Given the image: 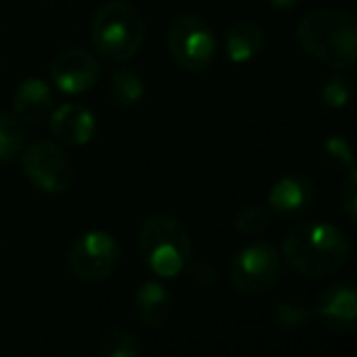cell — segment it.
<instances>
[{
    "label": "cell",
    "mask_w": 357,
    "mask_h": 357,
    "mask_svg": "<svg viewBox=\"0 0 357 357\" xmlns=\"http://www.w3.org/2000/svg\"><path fill=\"white\" fill-rule=\"evenodd\" d=\"M350 238L333 223H301L282 240V262L308 279L328 277L345 267Z\"/></svg>",
    "instance_id": "obj_1"
},
{
    "label": "cell",
    "mask_w": 357,
    "mask_h": 357,
    "mask_svg": "<svg viewBox=\"0 0 357 357\" xmlns=\"http://www.w3.org/2000/svg\"><path fill=\"white\" fill-rule=\"evenodd\" d=\"M296 42L311 59L333 69H352L357 56V20L340 8H318L301 17Z\"/></svg>",
    "instance_id": "obj_2"
},
{
    "label": "cell",
    "mask_w": 357,
    "mask_h": 357,
    "mask_svg": "<svg viewBox=\"0 0 357 357\" xmlns=\"http://www.w3.org/2000/svg\"><path fill=\"white\" fill-rule=\"evenodd\" d=\"M137 252L157 279H174L191 262V235L174 215H152L137 235Z\"/></svg>",
    "instance_id": "obj_3"
},
{
    "label": "cell",
    "mask_w": 357,
    "mask_h": 357,
    "mask_svg": "<svg viewBox=\"0 0 357 357\" xmlns=\"http://www.w3.org/2000/svg\"><path fill=\"white\" fill-rule=\"evenodd\" d=\"M91 42L103 59L125 64L144 42V17L128 0H110L91 20Z\"/></svg>",
    "instance_id": "obj_4"
},
{
    "label": "cell",
    "mask_w": 357,
    "mask_h": 357,
    "mask_svg": "<svg viewBox=\"0 0 357 357\" xmlns=\"http://www.w3.org/2000/svg\"><path fill=\"white\" fill-rule=\"evenodd\" d=\"M167 50L176 66L191 74H201L218 56V37L204 17L184 13L169 22Z\"/></svg>",
    "instance_id": "obj_5"
},
{
    "label": "cell",
    "mask_w": 357,
    "mask_h": 357,
    "mask_svg": "<svg viewBox=\"0 0 357 357\" xmlns=\"http://www.w3.org/2000/svg\"><path fill=\"white\" fill-rule=\"evenodd\" d=\"M123 259V250L108 230H86L71 243L66 252V267L79 282L100 284L115 274Z\"/></svg>",
    "instance_id": "obj_6"
},
{
    "label": "cell",
    "mask_w": 357,
    "mask_h": 357,
    "mask_svg": "<svg viewBox=\"0 0 357 357\" xmlns=\"http://www.w3.org/2000/svg\"><path fill=\"white\" fill-rule=\"evenodd\" d=\"M282 274V252L272 243L255 240L240 248L230 262V284L245 296H257L277 284Z\"/></svg>",
    "instance_id": "obj_7"
},
{
    "label": "cell",
    "mask_w": 357,
    "mask_h": 357,
    "mask_svg": "<svg viewBox=\"0 0 357 357\" xmlns=\"http://www.w3.org/2000/svg\"><path fill=\"white\" fill-rule=\"evenodd\" d=\"M22 174L35 189L45 194H64L76 178L74 164L66 149L56 142H32L22 149Z\"/></svg>",
    "instance_id": "obj_8"
},
{
    "label": "cell",
    "mask_w": 357,
    "mask_h": 357,
    "mask_svg": "<svg viewBox=\"0 0 357 357\" xmlns=\"http://www.w3.org/2000/svg\"><path fill=\"white\" fill-rule=\"evenodd\" d=\"M52 81L56 89L66 96H81L91 91L100 79V64L98 56L81 47H71L54 56L50 66Z\"/></svg>",
    "instance_id": "obj_9"
},
{
    "label": "cell",
    "mask_w": 357,
    "mask_h": 357,
    "mask_svg": "<svg viewBox=\"0 0 357 357\" xmlns=\"http://www.w3.org/2000/svg\"><path fill=\"white\" fill-rule=\"evenodd\" d=\"M311 316L333 333H350L357 326V291L350 282L326 287L316 296Z\"/></svg>",
    "instance_id": "obj_10"
},
{
    "label": "cell",
    "mask_w": 357,
    "mask_h": 357,
    "mask_svg": "<svg viewBox=\"0 0 357 357\" xmlns=\"http://www.w3.org/2000/svg\"><path fill=\"white\" fill-rule=\"evenodd\" d=\"M267 208L277 213L279 218L296 220L306 213L316 201V186L313 181L301 172H291L287 176L277 178L274 186L269 189Z\"/></svg>",
    "instance_id": "obj_11"
},
{
    "label": "cell",
    "mask_w": 357,
    "mask_h": 357,
    "mask_svg": "<svg viewBox=\"0 0 357 357\" xmlns=\"http://www.w3.org/2000/svg\"><path fill=\"white\" fill-rule=\"evenodd\" d=\"M50 130L59 142L69 144V147H81L93 139L96 115L84 103H64L59 108H52Z\"/></svg>",
    "instance_id": "obj_12"
},
{
    "label": "cell",
    "mask_w": 357,
    "mask_h": 357,
    "mask_svg": "<svg viewBox=\"0 0 357 357\" xmlns=\"http://www.w3.org/2000/svg\"><path fill=\"white\" fill-rule=\"evenodd\" d=\"M54 108V91L45 79H30L20 81V86L13 93V115L22 125H37L45 118H50Z\"/></svg>",
    "instance_id": "obj_13"
},
{
    "label": "cell",
    "mask_w": 357,
    "mask_h": 357,
    "mask_svg": "<svg viewBox=\"0 0 357 357\" xmlns=\"http://www.w3.org/2000/svg\"><path fill=\"white\" fill-rule=\"evenodd\" d=\"M174 311L172 291L159 279H144L132 296V313L142 326L159 328L169 321Z\"/></svg>",
    "instance_id": "obj_14"
},
{
    "label": "cell",
    "mask_w": 357,
    "mask_h": 357,
    "mask_svg": "<svg viewBox=\"0 0 357 357\" xmlns=\"http://www.w3.org/2000/svg\"><path fill=\"white\" fill-rule=\"evenodd\" d=\"M264 47V32L259 25L245 20V22H235L228 27L223 37V50L233 64H248L255 56L262 52Z\"/></svg>",
    "instance_id": "obj_15"
},
{
    "label": "cell",
    "mask_w": 357,
    "mask_h": 357,
    "mask_svg": "<svg viewBox=\"0 0 357 357\" xmlns=\"http://www.w3.org/2000/svg\"><path fill=\"white\" fill-rule=\"evenodd\" d=\"M110 98L118 108H130V105H137L139 100L144 98L147 89H144V79L137 74V71L128 69H115L113 76H110Z\"/></svg>",
    "instance_id": "obj_16"
},
{
    "label": "cell",
    "mask_w": 357,
    "mask_h": 357,
    "mask_svg": "<svg viewBox=\"0 0 357 357\" xmlns=\"http://www.w3.org/2000/svg\"><path fill=\"white\" fill-rule=\"evenodd\" d=\"M96 350L100 357H137L142 352V345L135 337V333L125 331V328H108L98 337Z\"/></svg>",
    "instance_id": "obj_17"
},
{
    "label": "cell",
    "mask_w": 357,
    "mask_h": 357,
    "mask_svg": "<svg viewBox=\"0 0 357 357\" xmlns=\"http://www.w3.org/2000/svg\"><path fill=\"white\" fill-rule=\"evenodd\" d=\"M25 125L15 115L0 113V164H8L17 159L25 149Z\"/></svg>",
    "instance_id": "obj_18"
},
{
    "label": "cell",
    "mask_w": 357,
    "mask_h": 357,
    "mask_svg": "<svg viewBox=\"0 0 357 357\" xmlns=\"http://www.w3.org/2000/svg\"><path fill=\"white\" fill-rule=\"evenodd\" d=\"M272 220V211L262 204H248L235 213V230L243 235H259Z\"/></svg>",
    "instance_id": "obj_19"
},
{
    "label": "cell",
    "mask_w": 357,
    "mask_h": 357,
    "mask_svg": "<svg viewBox=\"0 0 357 357\" xmlns=\"http://www.w3.org/2000/svg\"><path fill=\"white\" fill-rule=\"evenodd\" d=\"M308 318H311V311L298 298H284L274 306V321L287 331H296V328L306 326Z\"/></svg>",
    "instance_id": "obj_20"
},
{
    "label": "cell",
    "mask_w": 357,
    "mask_h": 357,
    "mask_svg": "<svg viewBox=\"0 0 357 357\" xmlns=\"http://www.w3.org/2000/svg\"><path fill=\"white\" fill-rule=\"evenodd\" d=\"M321 100L333 110H340L350 100V81L345 76H331L321 86Z\"/></svg>",
    "instance_id": "obj_21"
},
{
    "label": "cell",
    "mask_w": 357,
    "mask_h": 357,
    "mask_svg": "<svg viewBox=\"0 0 357 357\" xmlns=\"http://www.w3.org/2000/svg\"><path fill=\"white\" fill-rule=\"evenodd\" d=\"M323 154H326L328 162L333 164H340L345 169H352V149H350V142L340 135H333V137L326 139L323 144Z\"/></svg>",
    "instance_id": "obj_22"
},
{
    "label": "cell",
    "mask_w": 357,
    "mask_h": 357,
    "mask_svg": "<svg viewBox=\"0 0 357 357\" xmlns=\"http://www.w3.org/2000/svg\"><path fill=\"white\" fill-rule=\"evenodd\" d=\"M340 206L350 220L357 218V172L347 169V178L340 186Z\"/></svg>",
    "instance_id": "obj_23"
},
{
    "label": "cell",
    "mask_w": 357,
    "mask_h": 357,
    "mask_svg": "<svg viewBox=\"0 0 357 357\" xmlns=\"http://www.w3.org/2000/svg\"><path fill=\"white\" fill-rule=\"evenodd\" d=\"M194 279L199 284H211L215 279V267L211 264V259H206V257H201V259H196V264H194Z\"/></svg>",
    "instance_id": "obj_24"
},
{
    "label": "cell",
    "mask_w": 357,
    "mask_h": 357,
    "mask_svg": "<svg viewBox=\"0 0 357 357\" xmlns=\"http://www.w3.org/2000/svg\"><path fill=\"white\" fill-rule=\"evenodd\" d=\"M301 0H269V6L277 8V10H294Z\"/></svg>",
    "instance_id": "obj_25"
}]
</instances>
